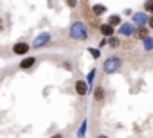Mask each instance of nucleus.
<instances>
[{"label":"nucleus","mask_w":153,"mask_h":138,"mask_svg":"<svg viewBox=\"0 0 153 138\" xmlns=\"http://www.w3.org/2000/svg\"><path fill=\"white\" fill-rule=\"evenodd\" d=\"M70 36L74 40H85L87 38V25L83 22H74L70 27Z\"/></svg>","instance_id":"1"},{"label":"nucleus","mask_w":153,"mask_h":138,"mask_svg":"<svg viewBox=\"0 0 153 138\" xmlns=\"http://www.w3.org/2000/svg\"><path fill=\"white\" fill-rule=\"evenodd\" d=\"M119 68H121V59L115 57V56L108 57V59L105 61V65H103V70H105L106 74H114V72L119 70Z\"/></svg>","instance_id":"2"},{"label":"nucleus","mask_w":153,"mask_h":138,"mask_svg":"<svg viewBox=\"0 0 153 138\" xmlns=\"http://www.w3.org/2000/svg\"><path fill=\"white\" fill-rule=\"evenodd\" d=\"M29 43H25V41H18L15 47H13V52L16 54V56H25L27 52H29Z\"/></svg>","instance_id":"3"},{"label":"nucleus","mask_w":153,"mask_h":138,"mask_svg":"<svg viewBox=\"0 0 153 138\" xmlns=\"http://www.w3.org/2000/svg\"><path fill=\"white\" fill-rule=\"evenodd\" d=\"M148 34H149V32H148L146 27H137V29L133 31V36H135L137 40H146V38H149Z\"/></svg>","instance_id":"4"},{"label":"nucleus","mask_w":153,"mask_h":138,"mask_svg":"<svg viewBox=\"0 0 153 138\" xmlns=\"http://www.w3.org/2000/svg\"><path fill=\"white\" fill-rule=\"evenodd\" d=\"M49 40H51V36H49L47 32H43V34H40V36L33 41V47H42V45H45Z\"/></svg>","instance_id":"5"},{"label":"nucleus","mask_w":153,"mask_h":138,"mask_svg":"<svg viewBox=\"0 0 153 138\" xmlns=\"http://www.w3.org/2000/svg\"><path fill=\"white\" fill-rule=\"evenodd\" d=\"M76 92H78V95H87L88 84L85 81H78V83H76Z\"/></svg>","instance_id":"6"},{"label":"nucleus","mask_w":153,"mask_h":138,"mask_svg":"<svg viewBox=\"0 0 153 138\" xmlns=\"http://www.w3.org/2000/svg\"><path fill=\"white\" fill-rule=\"evenodd\" d=\"M146 15H142V13H137V15H133V22L135 23H140L142 27H146Z\"/></svg>","instance_id":"7"},{"label":"nucleus","mask_w":153,"mask_h":138,"mask_svg":"<svg viewBox=\"0 0 153 138\" xmlns=\"http://www.w3.org/2000/svg\"><path fill=\"white\" fill-rule=\"evenodd\" d=\"M99 31H101V34H103V36H114V31H115V29H114V27H110V25L106 23V25H101V29H99Z\"/></svg>","instance_id":"8"},{"label":"nucleus","mask_w":153,"mask_h":138,"mask_svg":"<svg viewBox=\"0 0 153 138\" xmlns=\"http://www.w3.org/2000/svg\"><path fill=\"white\" fill-rule=\"evenodd\" d=\"M34 57H25V59H22V63H20V68H31L33 65H34Z\"/></svg>","instance_id":"9"},{"label":"nucleus","mask_w":153,"mask_h":138,"mask_svg":"<svg viewBox=\"0 0 153 138\" xmlns=\"http://www.w3.org/2000/svg\"><path fill=\"white\" fill-rule=\"evenodd\" d=\"M108 25L115 29L117 25H121V18H119L117 15H114V16H110V18H108Z\"/></svg>","instance_id":"10"},{"label":"nucleus","mask_w":153,"mask_h":138,"mask_svg":"<svg viewBox=\"0 0 153 138\" xmlns=\"http://www.w3.org/2000/svg\"><path fill=\"white\" fill-rule=\"evenodd\" d=\"M123 34H126V36H130V34H133V27L130 25V23H124V25H121V29H119Z\"/></svg>","instance_id":"11"},{"label":"nucleus","mask_w":153,"mask_h":138,"mask_svg":"<svg viewBox=\"0 0 153 138\" xmlns=\"http://www.w3.org/2000/svg\"><path fill=\"white\" fill-rule=\"evenodd\" d=\"M92 11H94V15H97V16H99V15H103V13L106 11V7H105V6H101V4H96V6L92 7Z\"/></svg>","instance_id":"12"},{"label":"nucleus","mask_w":153,"mask_h":138,"mask_svg":"<svg viewBox=\"0 0 153 138\" xmlns=\"http://www.w3.org/2000/svg\"><path fill=\"white\" fill-rule=\"evenodd\" d=\"M94 97H96V101H103V99H105V92H103V88H101V86H99V88H96Z\"/></svg>","instance_id":"13"},{"label":"nucleus","mask_w":153,"mask_h":138,"mask_svg":"<svg viewBox=\"0 0 153 138\" xmlns=\"http://www.w3.org/2000/svg\"><path fill=\"white\" fill-rule=\"evenodd\" d=\"M144 9H146L148 13H153V2H146V4H144Z\"/></svg>","instance_id":"14"},{"label":"nucleus","mask_w":153,"mask_h":138,"mask_svg":"<svg viewBox=\"0 0 153 138\" xmlns=\"http://www.w3.org/2000/svg\"><path fill=\"white\" fill-rule=\"evenodd\" d=\"M108 41H110V47H117V45H119V40H117V38H110Z\"/></svg>","instance_id":"15"},{"label":"nucleus","mask_w":153,"mask_h":138,"mask_svg":"<svg viewBox=\"0 0 153 138\" xmlns=\"http://www.w3.org/2000/svg\"><path fill=\"white\" fill-rule=\"evenodd\" d=\"M88 52H90V54H92V56H94L96 59L99 57V50H97V48H88Z\"/></svg>","instance_id":"16"},{"label":"nucleus","mask_w":153,"mask_h":138,"mask_svg":"<svg viewBox=\"0 0 153 138\" xmlns=\"http://www.w3.org/2000/svg\"><path fill=\"white\" fill-rule=\"evenodd\" d=\"M144 47H146V48H151V47H153V43H151V40H149V38H146V40H144Z\"/></svg>","instance_id":"17"},{"label":"nucleus","mask_w":153,"mask_h":138,"mask_svg":"<svg viewBox=\"0 0 153 138\" xmlns=\"http://www.w3.org/2000/svg\"><path fill=\"white\" fill-rule=\"evenodd\" d=\"M85 127H87V122H83V126H81V129H79V136L85 134Z\"/></svg>","instance_id":"18"},{"label":"nucleus","mask_w":153,"mask_h":138,"mask_svg":"<svg viewBox=\"0 0 153 138\" xmlns=\"http://www.w3.org/2000/svg\"><path fill=\"white\" fill-rule=\"evenodd\" d=\"M148 23H149V27H151V29H153V15H151V16H149V20H148Z\"/></svg>","instance_id":"19"},{"label":"nucleus","mask_w":153,"mask_h":138,"mask_svg":"<svg viewBox=\"0 0 153 138\" xmlns=\"http://www.w3.org/2000/svg\"><path fill=\"white\" fill-rule=\"evenodd\" d=\"M2 29H4V22L0 20V32H2Z\"/></svg>","instance_id":"20"},{"label":"nucleus","mask_w":153,"mask_h":138,"mask_svg":"<svg viewBox=\"0 0 153 138\" xmlns=\"http://www.w3.org/2000/svg\"><path fill=\"white\" fill-rule=\"evenodd\" d=\"M52 138H61V134H54V136H52Z\"/></svg>","instance_id":"21"},{"label":"nucleus","mask_w":153,"mask_h":138,"mask_svg":"<svg viewBox=\"0 0 153 138\" xmlns=\"http://www.w3.org/2000/svg\"><path fill=\"white\" fill-rule=\"evenodd\" d=\"M97 138H108V136H105V134H99V136H97Z\"/></svg>","instance_id":"22"}]
</instances>
